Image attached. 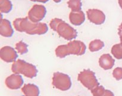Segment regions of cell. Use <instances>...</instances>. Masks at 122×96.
Wrapping results in <instances>:
<instances>
[{"mask_svg":"<svg viewBox=\"0 0 122 96\" xmlns=\"http://www.w3.org/2000/svg\"><path fill=\"white\" fill-rule=\"evenodd\" d=\"M17 31L25 32L28 35H44L48 31V27L45 23H35L31 21L28 17L18 18L13 22Z\"/></svg>","mask_w":122,"mask_h":96,"instance_id":"obj_1","label":"cell"},{"mask_svg":"<svg viewBox=\"0 0 122 96\" xmlns=\"http://www.w3.org/2000/svg\"><path fill=\"white\" fill-rule=\"evenodd\" d=\"M86 50V46L84 43L78 40L69 42L66 45H59L56 49V55L57 57L63 59L69 55L82 56Z\"/></svg>","mask_w":122,"mask_h":96,"instance_id":"obj_2","label":"cell"},{"mask_svg":"<svg viewBox=\"0 0 122 96\" xmlns=\"http://www.w3.org/2000/svg\"><path fill=\"white\" fill-rule=\"evenodd\" d=\"M50 26L51 29L57 32L60 37L67 41L73 40L77 37V31L61 19H52Z\"/></svg>","mask_w":122,"mask_h":96,"instance_id":"obj_3","label":"cell"},{"mask_svg":"<svg viewBox=\"0 0 122 96\" xmlns=\"http://www.w3.org/2000/svg\"><path fill=\"white\" fill-rule=\"evenodd\" d=\"M11 70L14 74H21L30 79L36 77L38 72L35 66L21 59H18L13 63Z\"/></svg>","mask_w":122,"mask_h":96,"instance_id":"obj_4","label":"cell"},{"mask_svg":"<svg viewBox=\"0 0 122 96\" xmlns=\"http://www.w3.org/2000/svg\"><path fill=\"white\" fill-rule=\"evenodd\" d=\"M77 80L85 87L91 91L100 85L95 72L90 69H85L81 72L77 76Z\"/></svg>","mask_w":122,"mask_h":96,"instance_id":"obj_5","label":"cell"},{"mask_svg":"<svg viewBox=\"0 0 122 96\" xmlns=\"http://www.w3.org/2000/svg\"><path fill=\"white\" fill-rule=\"evenodd\" d=\"M52 84L57 89L63 91H66L71 88L72 84L71 79L69 75L57 72L53 74Z\"/></svg>","mask_w":122,"mask_h":96,"instance_id":"obj_6","label":"cell"},{"mask_svg":"<svg viewBox=\"0 0 122 96\" xmlns=\"http://www.w3.org/2000/svg\"><path fill=\"white\" fill-rule=\"evenodd\" d=\"M46 14V9L42 5L35 4L28 12L29 19L33 22L39 23L44 19Z\"/></svg>","mask_w":122,"mask_h":96,"instance_id":"obj_7","label":"cell"},{"mask_svg":"<svg viewBox=\"0 0 122 96\" xmlns=\"http://www.w3.org/2000/svg\"><path fill=\"white\" fill-rule=\"evenodd\" d=\"M89 21L96 25H101L106 21V16L104 12L98 9H89L86 11Z\"/></svg>","mask_w":122,"mask_h":96,"instance_id":"obj_8","label":"cell"},{"mask_svg":"<svg viewBox=\"0 0 122 96\" xmlns=\"http://www.w3.org/2000/svg\"><path fill=\"white\" fill-rule=\"evenodd\" d=\"M0 57L5 62L11 63L16 60L18 54L13 48L10 46H5L0 50Z\"/></svg>","mask_w":122,"mask_h":96,"instance_id":"obj_9","label":"cell"},{"mask_svg":"<svg viewBox=\"0 0 122 96\" xmlns=\"http://www.w3.org/2000/svg\"><path fill=\"white\" fill-rule=\"evenodd\" d=\"M23 79L21 75L14 74L6 78L5 84L7 88L10 90H18L23 84Z\"/></svg>","mask_w":122,"mask_h":96,"instance_id":"obj_10","label":"cell"},{"mask_svg":"<svg viewBox=\"0 0 122 96\" xmlns=\"http://www.w3.org/2000/svg\"><path fill=\"white\" fill-rule=\"evenodd\" d=\"M14 33L11 22L7 19H1L0 21V34L1 36L10 38Z\"/></svg>","mask_w":122,"mask_h":96,"instance_id":"obj_11","label":"cell"},{"mask_svg":"<svg viewBox=\"0 0 122 96\" xmlns=\"http://www.w3.org/2000/svg\"><path fill=\"white\" fill-rule=\"evenodd\" d=\"M115 60L109 54H102L99 59L100 66L104 70H110L112 69L114 65Z\"/></svg>","mask_w":122,"mask_h":96,"instance_id":"obj_12","label":"cell"},{"mask_svg":"<svg viewBox=\"0 0 122 96\" xmlns=\"http://www.w3.org/2000/svg\"><path fill=\"white\" fill-rule=\"evenodd\" d=\"M69 17L70 23L75 26H80L83 24L85 20V15L82 10L78 11H71Z\"/></svg>","mask_w":122,"mask_h":96,"instance_id":"obj_13","label":"cell"},{"mask_svg":"<svg viewBox=\"0 0 122 96\" xmlns=\"http://www.w3.org/2000/svg\"><path fill=\"white\" fill-rule=\"evenodd\" d=\"M21 91L25 96H38L40 94L39 87L33 84H28L25 85L21 88Z\"/></svg>","mask_w":122,"mask_h":96,"instance_id":"obj_14","label":"cell"},{"mask_svg":"<svg viewBox=\"0 0 122 96\" xmlns=\"http://www.w3.org/2000/svg\"><path fill=\"white\" fill-rule=\"evenodd\" d=\"M104 47V43L100 39H94L92 41L89 45V50L91 52H96L102 49Z\"/></svg>","mask_w":122,"mask_h":96,"instance_id":"obj_15","label":"cell"},{"mask_svg":"<svg viewBox=\"0 0 122 96\" xmlns=\"http://www.w3.org/2000/svg\"><path fill=\"white\" fill-rule=\"evenodd\" d=\"M93 96H114L111 91L106 90L102 86L98 85L91 90Z\"/></svg>","mask_w":122,"mask_h":96,"instance_id":"obj_16","label":"cell"},{"mask_svg":"<svg viewBox=\"0 0 122 96\" xmlns=\"http://www.w3.org/2000/svg\"><path fill=\"white\" fill-rule=\"evenodd\" d=\"M13 8V4L10 0H0L1 13H8Z\"/></svg>","mask_w":122,"mask_h":96,"instance_id":"obj_17","label":"cell"},{"mask_svg":"<svg viewBox=\"0 0 122 96\" xmlns=\"http://www.w3.org/2000/svg\"><path fill=\"white\" fill-rule=\"evenodd\" d=\"M68 7L72 11H78L82 10V3L81 0H69L67 1Z\"/></svg>","mask_w":122,"mask_h":96,"instance_id":"obj_18","label":"cell"},{"mask_svg":"<svg viewBox=\"0 0 122 96\" xmlns=\"http://www.w3.org/2000/svg\"><path fill=\"white\" fill-rule=\"evenodd\" d=\"M112 54L117 59H122V43L116 44L113 45L111 50Z\"/></svg>","mask_w":122,"mask_h":96,"instance_id":"obj_19","label":"cell"},{"mask_svg":"<svg viewBox=\"0 0 122 96\" xmlns=\"http://www.w3.org/2000/svg\"><path fill=\"white\" fill-rule=\"evenodd\" d=\"M28 45L23 41H20L15 44V50L20 54H25L28 52Z\"/></svg>","mask_w":122,"mask_h":96,"instance_id":"obj_20","label":"cell"},{"mask_svg":"<svg viewBox=\"0 0 122 96\" xmlns=\"http://www.w3.org/2000/svg\"><path fill=\"white\" fill-rule=\"evenodd\" d=\"M113 76L117 81H120L122 79V68H117L113 70Z\"/></svg>","mask_w":122,"mask_h":96,"instance_id":"obj_21","label":"cell"},{"mask_svg":"<svg viewBox=\"0 0 122 96\" xmlns=\"http://www.w3.org/2000/svg\"><path fill=\"white\" fill-rule=\"evenodd\" d=\"M122 33V23H121V25L119 26V29H118V33Z\"/></svg>","mask_w":122,"mask_h":96,"instance_id":"obj_22","label":"cell"},{"mask_svg":"<svg viewBox=\"0 0 122 96\" xmlns=\"http://www.w3.org/2000/svg\"><path fill=\"white\" fill-rule=\"evenodd\" d=\"M49 0H36V1L39 2H41V3H46Z\"/></svg>","mask_w":122,"mask_h":96,"instance_id":"obj_23","label":"cell"},{"mask_svg":"<svg viewBox=\"0 0 122 96\" xmlns=\"http://www.w3.org/2000/svg\"><path fill=\"white\" fill-rule=\"evenodd\" d=\"M118 2H119V4L120 5V8L122 9V0H118Z\"/></svg>","mask_w":122,"mask_h":96,"instance_id":"obj_24","label":"cell"},{"mask_svg":"<svg viewBox=\"0 0 122 96\" xmlns=\"http://www.w3.org/2000/svg\"><path fill=\"white\" fill-rule=\"evenodd\" d=\"M119 36H120V42L121 43H122V33H119Z\"/></svg>","mask_w":122,"mask_h":96,"instance_id":"obj_25","label":"cell"},{"mask_svg":"<svg viewBox=\"0 0 122 96\" xmlns=\"http://www.w3.org/2000/svg\"><path fill=\"white\" fill-rule=\"evenodd\" d=\"M53 1L54 2H55L56 3H59V2H60L62 0H53Z\"/></svg>","mask_w":122,"mask_h":96,"instance_id":"obj_26","label":"cell"},{"mask_svg":"<svg viewBox=\"0 0 122 96\" xmlns=\"http://www.w3.org/2000/svg\"><path fill=\"white\" fill-rule=\"evenodd\" d=\"M30 1H36V0H30Z\"/></svg>","mask_w":122,"mask_h":96,"instance_id":"obj_27","label":"cell"}]
</instances>
